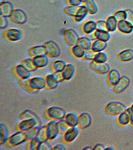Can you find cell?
<instances>
[{
	"label": "cell",
	"instance_id": "1",
	"mask_svg": "<svg viewBox=\"0 0 133 150\" xmlns=\"http://www.w3.org/2000/svg\"><path fill=\"white\" fill-rule=\"evenodd\" d=\"M125 105L118 101L110 102L105 108L106 113L109 115L119 116L127 110Z\"/></svg>",
	"mask_w": 133,
	"mask_h": 150
},
{
	"label": "cell",
	"instance_id": "2",
	"mask_svg": "<svg viewBox=\"0 0 133 150\" xmlns=\"http://www.w3.org/2000/svg\"><path fill=\"white\" fill-rule=\"evenodd\" d=\"M45 55L48 57H55L60 54L61 50L59 46L55 42L50 41L44 43V45Z\"/></svg>",
	"mask_w": 133,
	"mask_h": 150
},
{
	"label": "cell",
	"instance_id": "3",
	"mask_svg": "<svg viewBox=\"0 0 133 150\" xmlns=\"http://www.w3.org/2000/svg\"><path fill=\"white\" fill-rule=\"evenodd\" d=\"M89 67L93 71L101 75L106 74L110 70V67L107 63H98L94 60L91 61Z\"/></svg>",
	"mask_w": 133,
	"mask_h": 150
},
{
	"label": "cell",
	"instance_id": "4",
	"mask_svg": "<svg viewBox=\"0 0 133 150\" xmlns=\"http://www.w3.org/2000/svg\"><path fill=\"white\" fill-rule=\"evenodd\" d=\"M130 81L128 77L122 76L115 86H113V91L114 93L119 94L124 91L129 86Z\"/></svg>",
	"mask_w": 133,
	"mask_h": 150
},
{
	"label": "cell",
	"instance_id": "5",
	"mask_svg": "<svg viewBox=\"0 0 133 150\" xmlns=\"http://www.w3.org/2000/svg\"><path fill=\"white\" fill-rule=\"evenodd\" d=\"M10 18L13 22L18 24L25 23L27 18L26 13L23 10L19 9L13 10Z\"/></svg>",
	"mask_w": 133,
	"mask_h": 150
},
{
	"label": "cell",
	"instance_id": "6",
	"mask_svg": "<svg viewBox=\"0 0 133 150\" xmlns=\"http://www.w3.org/2000/svg\"><path fill=\"white\" fill-rule=\"evenodd\" d=\"M65 41L70 46L76 45L79 38L77 34L73 29H67L64 33Z\"/></svg>",
	"mask_w": 133,
	"mask_h": 150
},
{
	"label": "cell",
	"instance_id": "7",
	"mask_svg": "<svg viewBox=\"0 0 133 150\" xmlns=\"http://www.w3.org/2000/svg\"><path fill=\"white\" fill-rule=\"evenodd\" d=\"M47 114L50 118L56 120L63 118L65 116V112L60 108L52 107L47 110Z\"/></svg>",
	"mask_w": 133,
	"mask_h": 150
},
{
	"label": "cell",
	"instance_id": "8",
	"mask_svg": "<svg viewBox=\"0 0 133 150\" xmlns=\"http://www.w3.org/2000/svg\"><path fill=\"white\" fill-rule=\"evenodd\" d=\"M91 122L92 118L91 115L87 112H84L79 117L78 125L80 129H85L90 125Z\"/></svg>",
	"mask_w": 133,
	"mask_h": 150
},
{
	"label": "cell",
	"instance_id": "9",
	"mask_svg": "<svg viewBox=\"0 0 133 150\" xmlns=\"http://www.w3.org/2000/svg\"><path fill=\"white\" fill-rule=\"evenodd\" d=\"M5 37L9 41L15 42L19 40L21 38L22 32L15 29H8L5 33Z\"/></svg>",
	"mask_w": 133,
	"mask_h": 150
},
{
	"label": "cell",
	"instance_id": "10",
	"mask_svg": "<svg viewBox=\"0 0 133 150\" xmlns=\"http://www.w3.org/2000/svg\"><path fill=\"white\" fill-rule=\"evenodd\" d=\"M121 77L120 74L117 70L112 69L107 73V82L110 86H114L118 83Z\"/></svg>",
	"mask_w": 133,
	"mask_h": 150
},
{
	"label": "cell",
	"instance_id": "11",
	"mask_svg": "<svg viewBox=\"0 0 133 150\" xmlns=\"http://www.w3.org/2000/svg\"><path fill=\"white\" fill-rule=\"evenodd\" d=\"M58 124L56 122H52L48 125L46 128V139H52L58 134Z\"/></svg>",
	"mask_w": 133,
	"mask_h": 150
},
{
	"label": "cell",
	"instance_id": "12",
	"mask_svg": "<svg viewBox=\"0 0 133 150\" xmlns=\"http://www.w3.org/2000/svg\"><path fill=\"white\" fill-rule=\"evenodd\" d=\"M130 113L129 108L127 109L126 111L119 115L117 121L118 124L121 126H126L129 124Z\"/></svg>",
	"mask_w": 133,
	"mask_h": 150
},
{
	"label": "cell",
	"instance_id": "13",
	"mask_svg": "<svg viewBox=\"0 0 133 150\" xmlns=\"http://www.w3.org/2000/svg\"><path fill=\"white\" fill-rule=\"evenodd\" d=\"M118 30L122 33L128 34L132 32L133 30V26L126 20L118 22Z\"/></svg>",
	"mask_w": 133,
	"mask_h": 150
},
{
	"label": "cell",
	"instance_id": "14",
	"mask_svg": "<svg viewBox=\"0 0 133 150\" xmlns=\"http://www.w3.org/2000/svg\"><path fill=\"white\" fill-rule=\"evenodd\" d=\"M27 139L25 133L22 132L14 134L9 139V144L11 145H16L20 144Z\"/></svg>",
	"mask_w": 133,
	"mask_h": 150
},
{
	"label": "cell",
	"instance_id": "15",
	"mask_svg": "<svg viewBox=\"0 0 133 150\" xmlns=\"http://www.w3.org/2000/svg\"><path fill=\"white\" fill-rule=\"evenodd\" d=\"M32 63L36 69L45 67L48 63V59L46 55L35 56L32 59Z\"/></svg>",
	"mask_w": 133,
	"mask_h": 150
},
{
	"label": "cell",
	"instance_id": "16",
	"mask_svg": "<svg viewBox=\"0 0 133 150\" xmlns=\"http://www.w3.org/2000/svg\"><path fill=\"white\" fill-rule=\"evenodd\" d=\"M15 70L17 76L22 79H27L30 77V71L23 64L16 67Z\"/></svg>",
	"mask_w": 133,
	"mask_h": 150
},
{
	"label": "cell",
	"instance_id": "17",
	"mask_svg": "<svg viewBox=\"0 0 133 150\" xmlns=\"http://www.w3.org/2000/svg\"><path fill=\"white\" fill-rule=\"evenodd\" d=\"M79 133V129L75 127L69 129L66 131L64 136L65 141L68 142L73 141L77 137Z\"/></svg>",
	"mask_w": 133,
	"mask_h": 150
},
{
	"label": "cell",
	"instance_id": "18",
	"mask_svg": "<svg viewBox=\"0 0 133 150\" xmlns=\"http://www.w3.org/2000/svg\"><path fill=\"white\" fill-rule=\"evenodd\" d=\"M29 84L31 87L37 89L43 88L45 85L44 79L41 77H35L29 81Z\"/></svg>",
	"mask_w": 133,
	"mask_h": 150
},
{
	"label": "cell",
	"instance_id": "19",
	"mask_svg": "<svg viewBox=\"0 0 133 150\" xmlns=\"http://www.w3.org/2000/svg\"><path fill=\"white\" fill-rule=\"evenodd\" d=\"M13 11V8L11 3L3 2L1 4V16H10Z\"/></svg>",
	"mask_w": 133,
	"mask_h": 150
},
{
	"label": "cell",
	"instance_id": "20",
	"mask_svg": "<svg viewBox=\"0 0 133 150\" xmlns=\"http://www.w3.org/2000/svg\"><path fill=\"white\" fill-rule=\"evenodd\" d=\"M118 58L122 62H129L133 59V51L130 49L123 50L119 53Z\"/></svg>",
	"mask_w": 133,
	"mask_h": 150
},
{
	"label": "cell",
	"instance_id": "21",
	"mask_svg": "<svg viewBox=\"0 0 133 150\" xmlns=\"http://www.w3.org/2000/svg\"><path fill=\"white\" fill-rule=\"evenodd\" d=\"M106 26L108 32H113L118 28V22L113 16L107 18L106 21Z\"/></svg>",
	"mask_w": 133,
	"mask_h": 150
},
{
	"label": "cell",
	"instance_id": "22",
	"mask_svg": "<svg viewBox=\"0 0 133 150\" xmlns=\"http://www.w3.org/2000/svg\"><path fill=\"white\" fill-rule=\"evenodd\" d=\"M75 68L73 65L68 64L66 65L63 70L62 71L63 79H70L74 74Z\"/></svg>",
	"mask_w": 133,
	"mask_h": 150
},
{
	"label": "cell",
	"instance_id": "23",
	"mask_svg": "<svg viewBox=\"0 0 133 150\" xmlns=\"http://www.w3.org/2000/svg\"><path fill=\"white\" fill-rule=\"evenodd\" d=\"M88 13V10L84 5L79 6L76 15L74 17L75 21L77 22L82 21L87 16Z\"/></svg>",
	"mask_w": 133,
	"mask_h": 150
},
{
	"label": "cell",
	"instance_id": "24",
	"mask_svg": "<svg viewBox=\"0 0 133 150\" xmlns=\"http://www.w3.org/2000/svg\"><path fill=\"white\" fill-rule=\"evenodd\" d=\"M107 46V42L97 39L92 43L91 49L96 52H99L104 50Z\"/></svg>",
	"mask_w": 133,
	"mask_h": 150
},
{
	"label": "cell",
	"instance_id": "25",
	"mask_svg": "<svg viewBox=\"0 0 133 150\" xmlns=\"http://www.w3.org/2000/svg\"><path fill=\"white\" fill-rule=\"evenodd\" d=\"M84 2V4L89 14L91 15H94L97 13V6L94 0H86Z\"/></svg>",
	"mask_w": 133,
	"mask_h": 150
},
{
	"label": "cell",
	"instance_id": "26",
	"mask_svg": "<svg viewBox=\"0 0 133 150\" xmlns=\"http://www.w3.org/2000/svg\"><path fill=\"white\" fill-rule=\"evenodd\" d=\"M65 122L68 126L75 127L78 125L79 117L75 113L68 114L65 117Z\"/></svg>",
	"mask_w": 133,
	"mask_h": 150
},
{
	"label": "cell",
	"instance_id": "27",
	"mask_svg": "<svg viewBox=\"0 0 133 150\" xmlns=\"http://www.w3.org/2000/svg\"><path fill=\"white\" fill-rule=\"evenodd\" d=\"M96 22L93 21H89L84 24L82 30L85 34L90 33L96 30Z\"/></svg>",
	"mask_w": 133,
	"mask_h": 150
},
{
	"label": "cell",
	"instance_id": "28",
	"mask_svg": "<svg viewBox=\"0 0 133 150\" xmlns=\"http://www.w3.org/2000/svg\"><path fill=\"white\" fill-rule=\"evenodd\" d=\"M92 44L91 41L89 40L87 37H82L79 38L77 45L84 50H86L91 48Z\"/></svg>",
	"mask_w": 133,
	"mask_h": 150
},
{
	"label": "cell",
	"instance_id": "29",
	"mask_svg": "<svg viewBox=\"0 0 133 150\" xmlns=\"http://www.w3.org/2000/svg\"><path fill=\"white\" fill-rule=\"evenodd\" d=\"M95 33L97 39L100 40L107 42L110 39V34L108 31L96 29L95 30Z\"/></svg>",
	"mask_w": 133,
	"mask_h": 150
},
{
	"label": "cell",
	"instance_id": "30",
	"mask_svg": "<svg viewBox=\"0 0 133 150\" xmlns=\"http://www.w3.org/2000/svg\"><path fill=\"white\" fill-rule=\"evenodd\" d=\"M29 50V54L34 57L45 55V50L43 45L34 47Z\"/></svg>",
	"mask_w": 133,
	"mask_h": 150
},
{
	"label": "cell",
	"instance_id": "31",
	"mask_svg": "<svg viewBox=\"0 0 133 150\" xmlns=\"http://www.w3.org/2000/svg\"><path fill=\"white\" fill-rule=\"evenodd\" d=\"M36 122H37L36 120L33 118H30L28 120H25L23 122L20 123L19 129L23 131L27 129H30L36 125L37 124Z\"/></svg>",
	"mask_w": 133,
	"mask_h": 150
},
{
	"label": "cell",
	"instance_id": "32",
	"mask_svg": "<svg viewBox=\"0 0 133 150\" xmlns=\"http://www.w3.org/2000/svg\"><path fill=\"white\" fill-rule=\"evenodd\" d=\"M46 84H47L50 88H53L57 86L58 80L55 74L49 75L46 77Z\"/></svg>",
	"mask_w": 133,
	"mask_h": 150
},
{
	"label": "cell",
	"instance_id": "33",
	"mask_svg": "<svg viewBox=\"0 0 133 150\" xmlns=\"http://www.w3.org/2000/svg\"><path fill=\"white\" fill-rule=\"evenodd\" d=\"M86 50L80 47L79 46L76 45L73 47L72 49V52L75 57L77 58H83Z\"/></svg>",
	"mask_w": 133,
	"mask_h": 150
},
{
	"label": "cell",
	"instance_id": "34",
	"mask_svg": "<svg viewBox=\"0 0 133 150\" xmlns=\"http://www.w3.org/2000/svg\"><path fill=\"white\" fill-rule=\"evenodd\" d=\"M108 59V56L106 53L100 52L97 53L94 61L98 63H105Z\"/></svg>",
	"mask_w": 133,
	"mask_h": 150
},
{
	"label": "cell",
	"instance_id": "35",
	"mask_svg": "<svg viewBox=\"0 0 133 150\" xmlns=\"http://www.w3.org/2000/svg\"><path fill=\"white\" fill-rule=\"evenodd\" d=\"M97 53V52H96L91 49H89L85 51L84 54L83 58L87 60H94Z\"/></svg>",
	"mask_w": 133,
	"mask_h": 150
},
{
	"label": "cell",
	"instance_id": "36",
	"mask_svg": "<svg viewBox=\"0 0 133 150\" xmlns=\"http://www.w3.org/2000/svg\"><path fill=\"white\" fill-rule=\"evenodd\" d=\"M66 65L65 62L61 60L56 61L53 63V68L56 72H62Z\"/></svg>",
	"mask_w": 133,
	"mask_h": 150
},
{
	"label": "cell",
	"instance_id": "37",
	"mask_svg": "<svg viewBox=\"0 0 133 150\" xmlns=\"http://www.w3.org/2000/svg\"><path fill=\"white\" fill-rule=\"evenodd\" d=\"M8 131L6 127L3 124L1 125V143H4L8 138Z\"/></svg>",
	"mask_w": 133,
	"mask_h": 150
},
{
	"label": "cell",
	"instance_id": "38",
	"mask_svg": "<svg viewBox=\"0 0 133 150\" xmlns=\"http://www.w3.org/2000/svg\"><path fill=\"white\" fill-rule=\"evenodd\" d=\"M113 16L118 22L125 20L126 13L125 11L124 10H120L114 13Z\"/></svg>",
	"mask_w": 133,
	"mask_h": 150
},
{
	"label": "cell",
	"instance_id": "39",
	"mask_svg": "<svg viewBox=\"0 0 133 150\" xmlns=\"http://www.w3.org/2000/svg\"><path fill=\"white\" fill-rule=\"evenodd\" d=\"M23 64L30 71H32V70L36 69L34 65H33L32 59H29L24 60Z\"/></svg>",
	"mask_w": 133,
	"mask_h": 150
},
{
	"label": "cell",
	"instance_id": "40",
	"mask_svg": "<svg viewBox=\"0 0 133 150\" xmlns=\"http://www.w3.org/2000/svg\"><path fill=\"white\" fill-rule=\"evenodd\" d=\"M125 11L126 13V21L133 26V11L129 9H126Z\"/></svg>",
	"mask_w": 133,
	"mask_h": 150
},
{
	"label": "cell",
	"instance_id": "41",
	"mask_svg": "<svg viewBox=\"0 0 133 150\" xmlns=\"http://www.w3.org/2000/svg\"><path fill=\"white\" fill-rule=\"evenodd\" d=\"M96 29L97 30L108 31L107 26H106V21L101 20V21H98L96 22Z\"/></svg>",
	"mask_w": 133,
	"mask_h": 150
},
{
	"label": "cell",
	"instance_id": "42",
	"mask_svg": "<svg viewBox=\"0 0 133 150\" xmlns=\"http://www.w3.org/2000/svg\"><path fill=\"white\" fill-rule=\"evenodd\" d=\"M0 26L2 29H5L8 26V21L7 17L5 16H1V20H0Z\"/></svg>",
	"mask_w": 133,
	"mask_h": 150
},
{
	"label": "cell",
	"instance_id": "43",
	"mask_svg": "<svg viewBox=\"0 0 133 150\" xmlns=\"http://www.w3.org/2000/svg\"><path fill=\"white\" fill-rule=\"evenodd\" d=\"M82 2V0H69L70 4L74 6H80Z\"/></svg>",
	"mask_w": 133,
	"mask_h": 150
},
{
	"label": "cell",
	"instance_id": "44",
	"mask_svg": "<svg viewBox=\"0 0 133 150\" xmlns=\"http://www.w3.org/2000/svg\"><path fill=\"white\" fill-rule=\"evenodd\" d=\"M95 31L86 34V37L91 41L96 40H97V38L96 36Z\"/></svg>",
	"mask_w": 133,
	"mask_h": 150
},
{
	"label": "cell",
	"instance_id": "45",
	"mask_svg": "<svg viewBox=\"0 0 133 150\" xmlns=\"http://www.w3.org/2000/svg\"><path fill=\"white\" fill-rule=\"evenodd\" d=\"M105 146L102 144H97L93 148V150H105Z\"/></svg>",
	"mask_w": 133,
	"mask_h": 150
},
{
	"label": "cell",
	"instance_id": "46",
	"mask_svg": "<svg viewBox=\"0 0 133 150\" xmlns=\"http://www.w3.org/2000/svg\"><path fill=\"white\" fill-rule=\"evenodd\" d=\"M130 121H129V124H130L131 125H132V126H133V115L131 113L130 111Z\"/></svg>",
	"mask_w": 133,
	"mask_h": 150
},
{
	"label": "cell",
	"instance_id": "47",
	"mask_svg": "<svg viewBox=\"0 0 133 150\" xmlns=\"http://www.w3.org/2000/svg\"><path fill=\"white\" fill-rule=\"evenodd\" d=\"M105 150H114V148H113V146H107L105 148Z\"/></svg>",
	"mask_w": 133,
	"mask_h": 150
},
{
	"label": "cell",
	"instance_id": "48",
	"mask_svg": "<svg viewBox=\"0 0 133 150\" xmlns=\"http://www.w3.org/2000/svg\"><path fill=\"white\" fill-rule=\"evenodd\" d=\"M129 108L131 113L133 115V104H132L131 106Z\"/></svg>",
	"mask_w": 133,
	"mask_h": 150
},
{
	"label": "cell",
	"instance_id": "49",
	"mask_svg": "<svg viewBox=\"0 0 133 150\" xmlns=\"http://www.w3.org/2000/svg\"><path fill=\"white\" fill-rule=\"evenodd\" d=\"M83 149L84 150H93V148L91 146H87V147L84 148Z\"/></svg>",
	"mask_w": 133,
	"mask_h": 150
},
{
	"label": "cell",
	"instance_id": "50",
	"mask_svg": "<svg viewBox=\"0 0 133 150\" xmlns=\"http://www.w3.org/2000/svg\"><path fill=\"white\" fill-rule=\"evenodd\" d=\"M82 1L83 2H84V1H85L86 0H82Z\"/></svg>",
	"mask_w": 133,
	"mask_h": 150
}]
</instances>
